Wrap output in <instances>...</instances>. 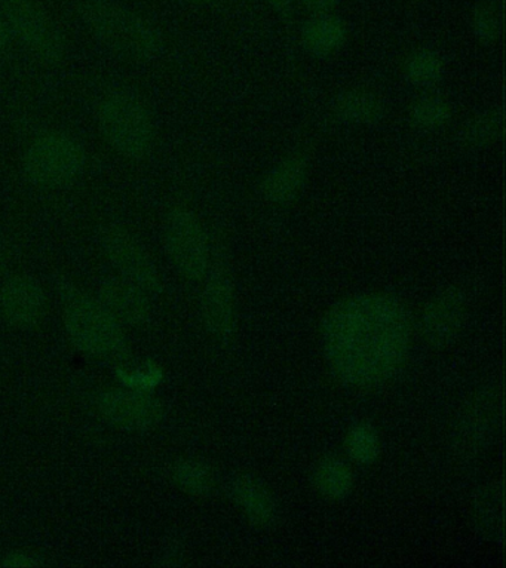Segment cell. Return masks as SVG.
<instances>
[{"mask_svg": "<svg viewBox=\"0 0 506 568\" xmlns=\"http://www.w3.org/2000/svg\"><path fill=\"white\" fill-rule=\"evenodd\" d=\"M412 337L406 305L388 293L343 298L321 324L330 369L354 389H374L393 381L411 354Z\"/></svg>", "mask_w": 506, "mask_h": 568, "instance_id": "6da1fadb", "label": "cell"}, {"mask_svg": "<svg viewBox=\"0 0 506 568\" xmlns=\"http://www.w3.org/2000/svg\"><path fill=\"white\" fill-rule=\"evenodd\" d=\"M77 14L110 54L129 63H151L164 50L160 29L118 0H78Z\"/></svg>", "mask_w": 506, "mask_h": 568, "instance_id": "7a4b0ae2", "label": "cell"}, {"mask_svg": "<svg viewBox=\"0 0 506 568\" xmlns=\"http://www.w3.org/2000/svg\"><path fill=\"white\" fill-rule=\"evenodd\" d=\"M95 121L101 139L123 160L139 162L151 155L155 121L149 105L131 88L105 91L97 103Z\"/></svg>", "mask_w": 506, "mask_h": 568, "instance_id": "3957f363", "label": "cell"}, {"mask_svg": "<svg viewBox=\"0 0 506 568\" xmlns=\"http://www.w3.org/2000/svg\"><path fill=\"white\" fill-rule=\"evenodd\" d=\"M87 162L85 148L77 136L50 130L29 141L21 160V171L30 186L59 191L81 178Z\"/></svg>", "mask_w": 506, "mask_h": 568, "instance_id": "277c9868", "label": "cell"}, {"mask_svg": "<svg viewBox=\"0 0 506 568\" xmlns=\"http://www.w3.org/2000/svg\"><path fill=\"white\" fill-rule=\"evenodd\" d=\"M504 418V386L487 383L464 400L452 425V450L462 459H474L487 450Z\"/></svg>", "mask_w": 506, "mask_h": 568, "instance_id": "5b68a950", "label": "cell"}, {"mask_svg": "<svg viewBox=\"0 0 506 568\" xmlns=\"http://www.w3.org/2000/svg\"><path fill=\"white\" fill-rule=\"evenodd\" d=\"M0 12L8 30L34 57L47 65L65 59V41L59 26L41 0H0Z\"/></svg>", "mask_w": 506, "mask_h": 568, "instance_id": "8992f818", "label": "cell"}, {"mask_svg": "<svg viewBox=\"0 0 506 568\" xmlns=\"http://www.w3.org/2000/svg\"><path fill=\"white\" fill-rule=\"evenodd\" d=\"M64 325L79 349L91 355H113L123 347L121 325L99 301L69 290L64 298Z\"/></svg>", "mask_w": 506, "mask_h": 568, "instance_id": "52a82bcc", "label": "cell"}, {"mask_svg": "<svg viewBox=\"0 0 506 568\" xmlns=\"http://www.w3.org/2000/svg\"><path fill=\"white\" fill-rule=\"evenodd\" d=\"M164 244L180 275L193 282L204 280L211 264L209 235L191 209L174 205L166 211Z\"/></svg>", "mask_w": 506, "mask_h": 568, "instance_id": "ba28073f", "label": "cell"}, {"mask_svg": "<svg viewBox=\"0 0 506 568\" xmlns=\"http://www.w3.org/2000/svg\"><path fill=\"white\" fill-rule=\"evenodd\" d=\"M100 242L105 257L117 268L122 280L138 285L148 294L162 292V281L156 264L129 229L121 224H109L101 232Z\"/></svg>", "mask_w": 506, "mask_h": 568, "instance_id": "9c48e42d", "label": "cell"}, {"mask_svg": "<svg viewBox=\"0 0 506 568\" xmlns=\"http://www.w3.org/2000/svg\"><path fill=\"white\" fill-rule=\"evenodd\" d=\"M204 280L202 321L211 336L224 341L232 336L236 324V292L231 267L224 260H215Z\"/></svg>", "mask_w": 506, "mask_h": 568, "instance_id": "30bf717a", "label": "cell"}, {"mask_svg": "<svg viewBox=\"0 0 506 568\" xmlns=\"http://www.w3.org/2000/svg\"><path fill=\"white\" fill-rule=\"evenodd\" d=\"M468 316V298L461 287L452 285L435 294L424 307L421 333L426 345L444 349L459 337Z\"/></svg>", "mask_w": 506, "mask_h": 568, "instance_id": "8fae6325", "label": "cell"}, {"mask_svg": "<svg viewBox=\"0 0 506 568\" xmlns=\"http://www.w3.org/2000/svg\"><path fill=\"white\" fill-rule=\"evenodd\" d=\"M100 413L118 428L149 430L160 425L164 417L161 400L143 390H108L97 400Z\"/></svg>", "mask_w": 506, "mask_h": 568, "instance_id": "7c38bea8", "label": "cell"}, {"mask_svg": "<svg viewBox=\"0 0 506 568\" xmlns=\"http://www.w3.org/2000/svg\"><path fill=\"white\" fill-rule=\"evenodd\" d=\"M47 311L45 293L39 282L28 275H12L0 288V312L3 318L19 328L41 323Z\"/></svg>", "mask_w": 506, "mask_h": 568, "instance_id": "4fadbf2b", "label": "cell"}, {"mask_svg": "<svg viewBox=\"0 0 506 568\" xmlns=\"http://www.w3.org/2000/svg\"><path fill=\"white\" fill-rule=\"evenodd\" d=\"M307 175L310 158L305 153H290L263 175L259 183V193L270 204L287 205L301 195L306 186Z\"/></svg>", "mask_w": 506, "mask_h": 568, "instance_id": "5bb4252c", "label": "cell"}, {"mask_svg": "<svg viewBox=\"0 0 506 568\" xmlns=\"http://www.w3.org/2000/svg\"><path fill=\"white\" fill-rule=\"evenodd\" d=\"M99 302L118 323L144 324L151 312L148 293L122 277H113L100 285Z\"/></svg>", "mask_w": 506, "mask_h": 568, "instance_id": "9a60e30c", "label": "cell"}, {"mask_svg": "<svg viewBox=\"0 0 506 568\" xmlns=\"http://www.w3.org/2000/svg\"><path fill=\"white\" fill-rule=\"evenodd\" d=\"M232 500L250 524L259 528L274 526L279 518V508L270 488L261 479L251 475H240L231 484Z\"/></svg>", "mask_w": 506, "mask_h": 568, "instance_id": "2e32d148", "label": "cell"}, {"mask_svg": "<svg viewBox=\"0 0 506 568\" xmlns=\"http://www.w3.org/2000/svg\"><path fill=\"white\" fill-rule=\"evenodd\" d=\"M347 37H350V30L345 20L332 12L312 16L301 29L303 50L318 59H325L341 51L346 45Z\"/></svg>", "mask_w": 506, "mask_h": 568, "instance_id": "e0dca14e", "label": "cell"}, {"mask_svg": "<svg viewBox=\"0 0 506 568\" xmlns=\"http://www.w3.org/2000/svg\"><path fill=\"white\" fill-rule=\"evenodd\" d=\"M332 114L346 125H376L384 121L386 104L381 95L367 88H351L334 97Z\"/></svg>", "mask_w": 506, "mask_h": 568, "instance_id": "ac0fdd59", "label": "cell"}, {"mask_svg": "<svg viewBox=\"0 0 506 568\" xmlns=\"http://www.w3.org/2000/svg\"><path fill=\"white\" fill-rule=\"evenodd\" d=\"M504 483L492 481L479 487L473 500L475 530L483 539L502 544L505 537Z\"/></svg>", "mask_w": 506, "mask_h": 568, "instance_id": "d6986e66", "label": "cell"}, {"mask_svg": "<svg viewBox=\"0 0 506 568\" xmlns=\"http://www.w3.org/2000/svg\"><path fill=\"white\" fill-rule=\"evenodd\" d=\"M504 135V112L492 108L474 114L457 131V146L466 151H479L493 146Z\"/></svg>", "mask_w": 506, "mask_h": 568, "instance_id": "ffe728a7", "label": "cell"}, {"mask_svg": "<svg viewBox=\"0 0 506 568\" xmlns=\"http://www.w3.org/2000/svg\"><path fill=\"white\" fill-rule=\"evenodd\" d=\"M354 473L350 465L336 456H327L316 464L312 473V484L324 499L338 501L346 499L354 490Z\"/></svg>", "mask_w": 506, "mask_h": 568, "instance_id": "44dd1931", "label": "cell"}, {"mask_svg": "<svg viewBox=\"0 0 506 568\" xmlns=\"http://www.w3.org/2000/svg\"><path fill=\"white\" fill-rule=\"evenodd\" d=\"M403 73L413 87L426 90L438 85L444 77L443 57L431 48H417L404 60Z\"/></svg>", "mask_w": 506, "mask_h": 568, "instance_id": "7402d4cb", "label": "cell"}, {"mask_svg": "<svg viewBox=\"0 0 506 568\" xmlns=\"http://www.w3.org/2000/svg\"><path fill=\"white\" fill-rule=\"evenodd\" d=\"M452 118V104L447 99L437 94L419 97L407 110L408 122L421 131H437L439 128L446 126Z\"/></svg>", "mask_w": 506, "mask_h": 568, "instance_id": "603a6c76", "label": "cell"}, {"mask_svg": "<svg viewBox=\"0 0 506 568\" xmlns=\"http://www.w3.org/2000/svg\"><path fill=\"white\" fill-rule=\"evenodd\" d=\"M175 486L188 495L206 497L214 491L215 474L205 462L198 459H183L175 464L173 469Z\"/></svg>", "mask_w": 506, "mask_h": 568, "instance_id": "cb8c5ba5", "label": "cell"}, {"mask_svg": "<svg viewBox=\"0 0 506 568\" xmlns=\"http://www.w3.org/2000/svg\"><path fill=\"white\" fill-rule=\"evenodd\" d=\"M470 30L484 47L495 45L504 30V12L499 0H478L470 12Z\"/></svg>", "mask_w": 506, "mask_h": 568, "instance_id": "d4e9b609", "label": "cell"}, {"mask_svg": "<svg viewBox=\"0 0 506 568\" xmlns=\"http://www.w3.org/2000/svg\"><path fill=\"white\" fill-rule=\"evenodd\" d=\"M347 456L358 465H373L381 456V438L368 423H356L346 434Z\"/></svg>", "mask_w": 506, "mask_h": 568, "instance_id": "484cf974", "label": "cell"}, {"mask_svg": "<svg viewBox=\"0 0 506 568\" xmlns=\"http://www.w3.org/2000/svg\"><path fill=\"white\" fill-rule=\"evenodd\" d=\"M119 377H121L123 383L131 387V389L146 392L156 385L158 381H160L161 373L160 369L149 368L146 372H121L119 373Z\"/></svg>", "mask_w": 506, "mask_h": 568, "instance_id": "4316f807", "label": "cell"}, {"mask_svg": "<svg viewBox=\"0 0 506 568\" xmlns=\"http://www.w3.org/2000/svg\"><path fill=\"white\" fill-rule=\"evenodd\" d=\"M2 567H39L42 562L39 561L37 555L26 552V550H14L3 557L0 561Z\"/></svg>", "mask_w": 506, "mask_h": 568, "instance_id": "83f0119b", "label": "cell"}, {"mask_svg": "<svg viewBox=\"0 0 506 568\" xmlns=\"http://www.w3.org/2000/svg\"><path fill=\"white\" fill-rule=\"evenodd\" d=\"M341 2L342 0H302L303 6L315 14L333 11Z\"/></svg>", "mask_w": 506, "mask_h": 568, "instance_id": "f1b7e54d", "label": "cell"}, {"mask_svg": "<svg viewBox=\"0 0 506 568\" xmlns=\"http://www.w3.org/2000/svg\"><path fill=\"white\" fill-rule=\"evenodd\" d=\"M11 33L8 30L7 21L3 19L2 12H0V55L7 51L8 45H10Z\"/></svg>", "mask_w": 506, "mask_h": 568, "instance_id": "f546056e", "label": "cell"}, {"mask_svg": "<svg viewBox=\"0 0 506 568\" xmlns=\"http://www.w3.org/2000/svg\"><path fill=\"white\" fill-rule=\"evenodd\" d=\"M267 3H270L279 14H285V12L292 8L293 0H267Z\"/></svg>", "mask_w": 506, "mask_h": 568, "instance_id": "4dcf8cb0", "label": "cell"}, {"mask_svg": "<svg viewBox=\"0 0 506 568\" xmlns=\"http://www.w3.org/2000/svg\"><path fill=\"white\" fill-rule=\"evenodd\" d=\"M186 2L192 3V6H210L213 0H186Z\"/></svg>", "mask_w": 506, "mask_h": 568, "instance_id": "1f68e13d", "label": "cell"}, {"mask_svg": "<svg viewBox=\"0 0 506 568\" xmlns=\"http://www.w3.org/2000/svg\"><path fill=\"white\" fill-rule=\"evenodd\" d=\"M0 264H2V254H0Z\"/></svg>", "mask_w": 506, "mask_h": 568, "instance_id": "d6a6232c", "label": "cell"}]
</instances>
